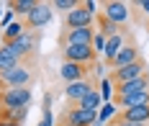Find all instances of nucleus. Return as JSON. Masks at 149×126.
<instances>
[{"label": "nucleus", "instance_id": "obj_5", "mask_svg": "<svg viewBox=\"0 0 149 126\" xmlns=\"http://www.w3.org/2000/svg\"><path fill=\"white\" fill-rule=\"evenodd\" d=\"M141 59V52H139V44L134 41V36H129V41L121 47V52L113 57V62L108 64V67H113V70H123V67H129V64H134Z\"/></svg>", "mask_w": 149, "mask_h": 126}, {"label": "nucleus", "instance_id": "obj_27", "mask_svg": "<svg viewBox=\"0 0 149 126\" xmlns=\"http://www.w3.org/2000/svg\"><path fill=\"white\" fill-rule=\"evenodd\" d=\"M98 93H100V98H103V103H111V100H113V90H111V80L108 77L100 82V90H98Z\"/></svg>", "mask_w": 149, "mask_h": 126}, {"label": "nucleus", "instance_id": "obj_32", "mask_svg": "<svg viewBox=\"0 0 149 126\" xmlns=\"http://www.w3.org/2000/svg\"><path fill=\"white\" fill-rule=\"evenodd\" d=\"M147 29H149V21H147Z\"/></svg>", "mask_w": 149, "mask_h": 126}, {"label": "nucleus", "instance_id": "obj_16", "mask_svg": "<svg viewBox=\"0 0 149 126\" xmlns=\"http://www.w3.org/2000/svg\"><path fill=\"white\" fill-rule=\"evenodd\" d=\"M123 121H134V124H149V103L147 106H136V108H123L116 113Z\"/></svg>", "mask_w": 149, "mask_h": 126}, {"label": "nucleus", "instance_id": "obj_13", "mask_svg": "<svg viewBox=\"0 0 149 126\" xmlns=\"http://www.w3.org/2000/svg\"><path fill=\"white\" fill-rule=\"evenodd\" d=\"M90 72V67H85V64H74V62H62L59 67V75L62 80L70 85V82H77V80H85Z\"/></svg>", "mask_w": 149, "mask_h": 126}, {"label": "nucleus", "instance_id": "obj_24", "mask_svg": "<svg viewBox=\"0 0 149 126\" xmlns=\"http://www.w3.org/2000/svg\"><path fill=\"white\" fill-rule=\"evenodd\" d=\"M49 106H52V98L46 95V98H44V116H41L39 126H52V124H54V113H52V108H49Z\"/></svg>", "mask_w": 149, "mask_h": 126}, {"label": "nucleus", "instance_id": "obj_6", "mask_svg": "<svg viewBox=\"0 0 149 126\" xmlns=\"http://www.w3.org/2000/svg\"><path fill=\"white\" fill-rule=\"evenodd\" d=\"M62 57H64V62H74V64H95L98 59V54L93 52L90 44H82V47H62Z\"/></svg>", "mask_w": 149, "mask_h": 126}, {"label": "nucleus", "instance_id": "obj_25", "mask_svg": "<svg viewBox=\"0 0 149 126\" xmlns=\"http://www.w3.org/2000/svg\"><path fill=\"white\" fill-rule=\"evenodd\" d=\"M105 41H108V39H105L103 33H98V31H95V36H93V44H90V47H93V52H95L98 57H100V54L105 52Z\"/></svg>", "mask_w": 149, "mask_h": 126}, {"label": "nucleus", "instance_id": "obj_1", "mask_svg": "<svg viewBox=\"0 0 149 126\" xmlns=\"http://www.w3.org/2000/svg\"><path fill=\"white\" fill-rule=\"evenodd\" d=\"M39 31H23L18 39H13V41H8V47H10V52H13L15 57H18V62H23L26 57H31L33 52H36V44H39Z\"/></svg>", "mask_w": 149, "mask_h": 126}, {"label": "nucleus", "instance_id": "obj_9", "mask_svg": "<svg viewBox=\"0 0 149 126\" xmlns=\"http://www.w3.org/2000/svg\"><path fill=\"white\" fill-rule=\"evenodd\" d=\"M93 36H95V29L88 26V29H72V31H64L62 36V47H82V44H93Z\"/></svg>", "mask_w": 149, "mask_h": 126}, {"label": "nucleus", "instance_id": "obj_11", "mask_svg": "<svg viewBox=\"0 0 149 126\" xmlns=\"http://www.w3.org/2000/svg\"><path fill=\"white\" fill-rule=\"evenodd\" d=\"M90 90H95V85H93L90 77H85V80H77V82H70V85L64 88V95H67V100H70V106H72L77 100H82Z\"/></svg>", "mask_w": 149, "mask_h": 126}, {"label": "nucleus", "instance_id": "obj_22", "mask_svg": "<svg viewBox=\"0 0 149 126\" xmlns=\"http://www.w3.org/2000/svg\"><path fill=\"white\" fill-rule=\"evenodd\" d=\"M23 31H26V29H23V23H18V21H13V23H10L8 29H5V33H3V44H8V41H13V39H18V36H21Z\"/></svg>", "mask_w": 149, "mask_h": 126}, {"label": "nucleus", "instance_id": "obj_18", "mask_svg": "<svg viewBox=\"0 0 149 126\" xmlns=\"http://www.w3.org/2000/svg\"><path fill=\"white\" fill-rule=\"evenodd\" d=\"M18 57H15L13 52H10V47L8 44H3V39H0V72H8V70H13V67H18Z\"/></svg>", "mask_w": 149, "mask_h": 126}, {"label": "nucleus", "instance_id": "obj_17", "mask_svg": "<svg viewBox=\"0 0 149 126\" xmlns=\"http://www.w3.org/2000/svg\"><path fill=\"white\" fill-rule=\"evenodd\" d=\"M95 21H98V29H95V31L103 33L105 39H111V36H116V33L126 31V26H116V23H113V21H108L103 13H100V16H95Z\"/></svg>", "mask_w": 149, "mask_h": 126}, {"label": "nucleus", "instance_id": "obj_33", "mask_svg": "<svg viewBox=\"0 0 149 126\" xmlns=\"http://www.w3.org/2000/svg\"><path fill=\"white\" fill-rule=\"evenodd\" d=\"M0 8H3V3H0Z\"/></svg>", "mask_w": 149, "mask_h": 126}, {"label": "nucleus", "instance_id": "obj_15", "mask_svg": "<svg viewBox=\"0 0 149 126\" xmlns=\"http://www.w3.org/2000/svg\"><path fill=\"white\" fill-rule=\"evenodd\" d=\"M116 108H136V106H147L149 103V90H141V93H134V95H126V98H113L111 100Z\"/></svg>", "mask_w": 149, "mask_h": 126}, {"label": "nucleus", "instance_id": "obj_29", "mask_svg": "<svg viewBox=\"0 0 149 126\" xmlns=\"http://www.w3.org/2000/svg\"><path fill=\"white\" fill-rule=\"evenodd\" d=\"M82 8L88 10L90 16H95V8H98V3H93V0H85V3H82Z\"/></svg>", "mask_w": 149, "mask_h": 126}, {"label": "nucleus", "instance_id": "obj_7", "mask_svg": "<svg viewBox=\"0 0 149 126\" xmlns=\"http://www.w3.org/2000/svg\"><path fill=\"white\" fill-rule=\"evenodd\" d=\"M144 75H149L147 62H144V59H139V62L129 64V67H123V70H113L108 80H111L113 85H121V82H131V80H136V77H144Z\"/></svg>", "mask_w": 149, "mask_h": 126}, {"label": "nucleus", "instance_id": "obj_28", "mask_svg": "<svg viewBox=\"0 0 149 126\" xmlns=\"http://www.w3.org/2000/svg\"><path fill=\"white\" fill-rule=\"evenodd\" d=\"M105 126H149V124H134V121H123V118H118V116H113Z\"/></svg>", "mask_w": 149, "mask_h": 126}, {"label": "nucleus", "instance_id": "obj_14", "mask_svg": "<svg viewBox=\"0 0 149 126\" xmlns=\"http://www.w3.org/2000/svg\"><path fill=\"white\" fill-rule=\"evenodd\" d=\"M129 36H131V33H123V31H121V33L111 36V39L105 41V52H103V62H105V64H111V62H113V57H116V54L121 52V47L129 41Z\"/></svg>", "mask_w": 149, "mask_h": 126}, {"label": "nucleus", "instance_id": "obj_10", "mask_svg": "<svg viewBox=\"0 0 149 126\" xmlns=\"http://www.w3.org/2000/svg\"><path fill=\"white\" fill-rule=\"evenodd\" d=\"M93 21H95V16H90L88 10L82 8V3H80L74 10H70L64 16V26H67V31H72V29H88V26H93Z\"/></svg>", "mask_w": 149, "mask_h": 126}, {"label": "nucleus", "instance_id": "obj_2", "mask_svg": "<svg viewBox=\"0 0 149 126\" xmlns=\"http://www.w3.org/2000/svg\"><path fill=\"white\" fill-rule=\"evenodd\" d=\"M31 88H3L0 90V108H29Z\"/></svg>", "mask_w": 149, "mask_h": 126}, {"label": "nucleus", "instance_id": "obj_20", "mask_svg": "<svg viewBox=\"0 0 149 126\" xmlns=\"http://www.w3.org/2000/svg\"><path fill=\"white\" fill-rule=\"evenodd\" d=\"M36 5H39V3H36V0H13V3H8V8H10V13H18V16L21 18H26L31 13V10H33V8H36Z\"/></svg>", "mask_w": 149, "mask_h": 126}, {"label": "nucleus", "instance_id": "obj_3", "mask_svg": "<svg viewBox=\"0 0 149 126\" xmlns=\"http://www.w3.org/2000/svg\"><path fill=\"white\" fill-rule=\"evenodd\" d=\"M31 80H33V72L26 64H18L8 72H0V90L3 88H29Z\"/></svg>", "mask_w": 149, "mask_h": 126}, {"label": "nucleus", "instance_id": "obj_8", "mask_svg": "<svg viewBox=\"0 0 149 126\" xmlns=\"http://www.w3.org/2000/svg\"><path fill=\"white\" fill-rule=\"evenodd\" d=\"M103 16L108 21H113L116 26H123L129 21V3H121V0H105L103 3Z\"/></svg>", "mask_w": 149, "mask_h": 126}, {"label": "nucleus", "instance_id": "obj_26", "mask_svg": "<svg viewBox=\"0 0 149 126\" xmlns=\"http://www.w3.org/2000/svg\"><path fill=\"white\" fill-rule=\"evenodd\" d=\"M113 113H116V106H113V103H105L103 111H98V121H100V124H108V121L113 118Z\"/></svg>", "mask_w": 149, "mask_h": 126}, {"label": "nucleus", "instance_id": "obj_4", "mask_svg": "<svg viewBox=\"0 0 149 126\" xmlns=\"http://www.w3.org/2000/svg\"><path fill=\"white\" fill-rule=\"evenodd\" d=\"M52 16H54L52 5H49V3H39V5H36L26 18H21V23H23V29H26V31H41L46 23L52 21Z\"/></svg>", "mask_w": 149, "mask_h": 126}, {"label": "nucleus", "instance_id": "obj_23", "mask_svg": "<svg viewBox=\"0 0 149 126\" xmlns=\"http://www.w3.org/2000/svg\"><path fill=\"white\" fill-rule=\"evenodd\" d=\"M80 5V0H54L52 3V10H64V16L70 13V10H74Z\"/></svg>", "mask_w": 149, "mask_h": 126}, {"label": "nucleus", "instance_id": "obj_21", "mask_svg": "<svg viewBox=\"0 0 149 126\" xmlns=\"http://www.w3.org/2000/svg\"><path fill=\"white\" fill-rule=\"evenodd\" d=\"M100 103H103L100 93H98V90H90L82 100H77V103H72V106H80V108H85V111H98V108H100Z\"/></svg>", "mask_w": 149, "mask_h": 126}, {"label": "nucleus", "instance_id": "obj_19", "mask_svg": "<svg viewBox=\"0 0 149 126\" xmlns=\"http://www.w3.org/2000/svg\"><path fill=\"white\" fill-rule=\"evenodd\" d=\"M29 116V108H0V121H10V124L23 126Z\"/></svg>", "mask_w": 149, "mask_h": 126}, {"label": "nucleus", "instance_id": "obj_31", "mask_svg": "<svg viewBox=\"0 0 149 126\" xmlns=\"http://www.w3.org/2000/svg\"><path fill=\"white\" fill-rule=\"evenodd\" d=\"M0 126H18V124H10V121H0Z\"/></svg>", "mask_w": 149, "mask_h": 126}, {"label": "nucleus", "instance_id": "obj_12", "mask_svg": "<svg viewBox=\"0 0 149 126\" xmlns=\"http://www.w3.org/2000/svg\"><path fill=\"white\" fill-rule=\"evenodd\" d=\"M141 90H149V75L144 77H136L131 82H121L113 88V98H126V95H134V93H141Z\"/></svg>", "mask_w": 149, "mask_h": 126}, {"label": "nucleus", "instance_id": "obj_30", "mask_svg": "<svg viewBox=\"0 0 149 126\" xmlns=\"http://www.w3.org/2000/svg\"><path fill=\"white\" fill-rule=\"evenodd\" d=\"M136 8H139V10H144V13L149 16V0H139V3H136Z\"/></svg>", "mask_w": 149, "mask_h": 126}]
</instances>
